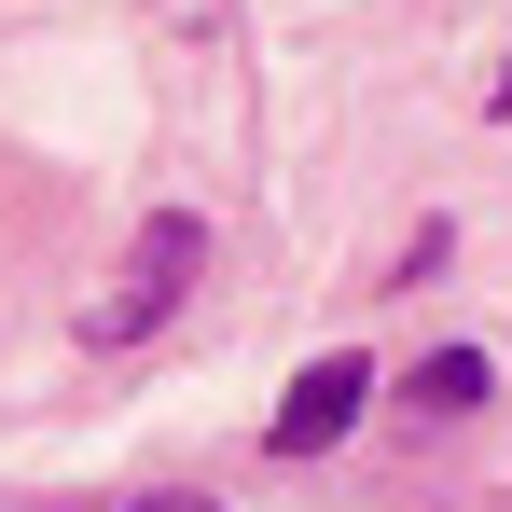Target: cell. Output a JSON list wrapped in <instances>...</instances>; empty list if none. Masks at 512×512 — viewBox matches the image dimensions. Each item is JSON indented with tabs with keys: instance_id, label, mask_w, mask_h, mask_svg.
<instances>
[{
	"instance_id": "obj_4",
	"label": "cell",
	"mask_w": 512,
	"mask_h": 512,
	"mask_svg": "<svg viewBox=\"0 0 512 512\" xmlns=\"http://www.w3.org/2000/svg\"><path fill=\"white\" fill-rule=\"evenodd\" d=\"M125 512H222V499H194V485H153V499H125Z\"/></svg>"
},
{
	"instance_id": "obj_1",
	"label": "cell",
	"mask_w": 512,
	"mask_h": 512,
	"mask_svg": "<svg viewBox=\"0 0 512 512\" xmlns=\"http://www.w3.org/2000/svg\"><path fill=\"white\" fill-rule=\"evenodd\" d=\"M194 263H208V222H194V208H153V222L125 236V263H111V291L84 305V346H139L180 291H194Z\"/></svg>"
},
{
	"instance_id": "obj_2",
	"label": "cell",
	"mask_w": 512,
	"mask_h": 512,
	"mask_svg": "<svg viewBox=\"0 0 512 512\" xmlns=\"http://www.w3.org/2000/svg\"><path fill=\"white\" fill-rule=\"evenodd\" d=\"M360 388H374V374H360V360H305V374H291V402H277V457H333L346 429H360Z\"/></svg>"
},
{
	"instance_id": "obj_5",
	"label": "cell",
	"mask_w": 512,
	"mask_h": 512,
	"mask_svg": "<svg viewBox=\"0 0 512 512\" xmlns=\"http://www.w3.org/2000/svg\"><path fill=\"white\" fill-rule=\"evenodd\" d=\"M499 111H512V70H499Z\"/></svg>"
},
{
	"instance_id": "obj_3",
	"label": "cell",
	"mask_w": 512,
	"mask_h": 512,
	"mask_svg": "<svg viewBox=\"0 0 512 512\" xmlns=\"http://www.w3.org/2000/svg\"><path fill=\"white\" fill-rule=\"evenodd\" d=\"M471 402H485V360H471V346H443V360L416 374V416H471Z\"/></svg>"
}]
</instances>
